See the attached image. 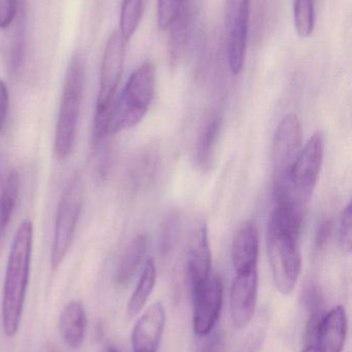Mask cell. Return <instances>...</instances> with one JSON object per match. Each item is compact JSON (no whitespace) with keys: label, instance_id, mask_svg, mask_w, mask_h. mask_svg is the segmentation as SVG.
Returning <instances> with one entry per match:
<instances>
[{"label":"cell","instance_id":"23","mask_svg":"<svg viewBox=\"0 0 352 352\" xmlns=\"http://www.w3.org/2000/svg\"><path fill=\"white\" fill-rule=\"evenodd\" d=\"M293 23L302 38L309 37L315 26V0H295Z\"/></svg>","mask_w":352,"mask_h":352},{"label":"cell","instance_id":"31","mask_svg":"<svg viewBox=\"0 0 352 352\" xmlns=\"http://www.w3.org/2000/svg\"><path fill=\"white\" fill-rule=\"evenodd\" d=\"M10 105V96H8V87L3 80H0V131L6 124Z\"/></svg>","mask_w":352,"mask_h":352},{"label":"cell","instance_id":"16","mask_svg":"<svg viewBox=\"0 0 352 352\" xmlns=\"http://www.w3.org/2000/svg\"><path fill=\"white\" fill-rule=\"evenodd\" d=\"M87 316L84 305L79 300L68 302L59 318V331L62 340L70 349H78L85 340Z\"/></svg>","mask_w":352,"mask_h":352},{"label":"cell","instance_id":"22","mask_svg":"<svg viewBox=\"0 0 352 352\" xmlns=\"http://www.w3.org/2000/svg\"><path fill=\"white\" fill-rule=\"evenodd\" d=\"M145 10V0H123L120 14V31L130 41L140 26Z\"/></svg>","mask_w":352,"mask_h":352},{"label":"cell","instance_id":"30","mask_svg":"<svg viewBox=\"0 0 352 352\" xmlns=\"http://www.w3.org/2000/svg\"><path fill=\"white\" fill-rule=\"evenodd\" d=\"M265 331L264 329L258 328L251 331L248 335L246 340L244 341L242 346L238 352H260L262 343H264Z\"/></svg>","mask_w":352,"mask_h":352},{"label":"cell","instance_id":"7","mask_svg":"<svg viewBox=\"0 0 352 352\" xmlns=\"http://www.w3.org/2000/svg\"><path fill=\"white\" fill-rule=\"evenodd\" d=\"M83 203L84 182L80 173H76L70 178L58 204L51 250V266L53 270L59 268L72 245Z\"/></svg>","mask_w":352,"mask_h":352},{"label":"cell","instance_id":"26","mask_svg":"<svg viewBox=\"0 0 352 352\" xmlns=\"http://www.w3.org/2000/svg\"><path fill=\"white\" fill-rule=\"evenodd\" d=\"M180 233V217L177 212L173 211L167 215V219L161 228V250L163 254L172 252L174 246L177 243Z\"/></svg>","mask_w":352,"mask_h":352},{"label":"cell","instance_id":"25","mask_svg":"<svg viewBox=\"0 0 352 352\" xmlns=\"http://www.w3.org/2000/svg\"><path fill=\"white\" fill-rule=\"evenodd\" d=\"M185 4L186 0H157V25L159 29H169Z\"/></svg>","mask_w":352,"mask_h":352},{"label":"cell","instance_id":"9","mask_svg":"<svg viewBox=\"0 0 352 352\" xmlns=\"http://www.w3.org/2000/svg\"><path fill=\"white\" fill-rule=\"evenodd\" d=\"M250 1L227 0L225 3V35H227V61L233 74L243 70L249 31Z\"/></svg>","mask_w":352,"mask_h":352},{"label":"cell","instance_id":"4","mask_svg":"<svg viewBox=\"0 0 352 352\" xmlns=\"http://www.w3.org/2000/svg\"><path fill=\"white\" fill-rule=\"evenodd\" d=\"M126 39L119 31L112 33L107 39L101 60L99 96L93 123V142L101 144L110 135L112 109L116 100V92L121 80L125 62Z\"/></svg>","mask_w":352,"mask_h":352},{"label":"cell","instance_id":"29","mask_svg":"<svg viewBox=\"0 0 352 352\" xmlns=\"http://www.w3.org/2000/svg\"><path fill=\"white\" fill-rule=\"evenodd\" d=\"M18 0H0V29L8 28L17 16Z\"/></svg>","mask_w":352,"mask_h":352},{"label":"cell","instance_id":"27","mask_svg":"<svg viewBox=\"0 0 352 352\" xmlns=\"http://www.w3.org/2000/svg\"><path fill=\"white\" fill-rule=\"evenodd\" d=\"M339 242L343 250L351 252L352 243V206L351 202L346 205L341 213L338 229Z\"/></svg>","mask_w":352,"mask_h":352},{"label":"cell","instance_id":"14","mask_svg":"<svg viewBox=\"0 0 352 352\" xmlns=\"http://www.w3.org/2000/svg\"><path fill=\"white\" fill-rule=\"evenodd\" d=\"M349 332V318L343 306H337L322 316L316 333L320 352H342Z\"/></svg>","mask_w":352,"mask_h":352},{"label":"cell","instance_id":"33","mask_svg":"<svg viewBox=\"0 0 352 352\" xmlns=\"http://www.w3.org/2000/svg\"><path fill=\"white\" fill-rule=\"evenodd\" d=\"M302 352H320L318 351V347L314 345H306L305 349Z\"/></svg>","mask_w":352,"mask_h":352},{"label":"cell","instance_id":"32","mask_svg":"<svg viewBox=\"0 0 352 352\" xmlns=\"http://www.w3.org/2000/svg\"><path fill=\"white\" fill-rule=\"evenodd\" d=\"M331 236H332V223L330 221H322L316 232L315 243L318 250L328 244Z\"/></svg>","mask_w":352,"mask_h":352},{"label":"cell","instance_id":"5","mask_svg":"<svg viewBox=\"0 0 352 352\" xmlns=\"http://www.w3.org/2000/svg\"><path fill=\"white\" fill-rule=\"evenodd\" d=\"M155 94V67L143 64L128 78L112 109L109 133L115 134L138 125L150 109Z\"/></svg>","mask_w":352,"mask_h":352},{"label":"cell","instance_id":"24","mask_svg":"<svg viewBox=\"0 0 352 352\" xmlns=\"http://www.w3.org/2000/svg\"><path fill=\"white\" fill-rule=\"evenodd\" d=\"M24 22L23 14L17 23L16 30L10 43V53H8V70L10 74H17L22 69L24 64Z\"/></svg>","mask_w":352,"mask_h":352},{"label":"cell","instance_id":"1","mask_svg":"<svg viewBox=\"0 0 352 352\" xmlns=\"http://www.w3.org/2000/svg\"><path fill=\"white\" fill-rule=\"evenodd\" d=\"M304 207L291 202L277 203L267 229V250L275 287L291 295L302 270L300 236Z\"/></svg>","mask_w":352,"mask_h":352},{"label":"cell","instance_id":"8","mask_svg":"<svg viewBox=\"0 0 352 352\" xmlns=\"http://www.w3.org/2000/svg\"><path fill=\"white\" fill-rule=\"evenodd\" d=\"M303 131L299 118L295 113L285 116L273 140L272 171L274 195L283 192L289 186V175L302 150Z\"/></svg>","mask_w":352,"mask_h":352},{"label":"cell","instance_id":"11","mask_svg":"<svg viewBox=\"0 0 352 352\" xmlns=\"http://www.w3.org/2000/svg\"><path fill=\"white\" fill-rule=\"evenodd\" d=\"M258 273L256 270L236 274L229 296L231 322L238 330L251 324L258 306Z\"/></svg>","mask_w":352,"mask_h":352},{"label":"cell","instance_id":"17","mask_svg":"<svg viewBox=\"0 0 352 352\" xmlns=\"http://www.w3.org/2000/svg\"><path fill=\"white\" fill-rule=\"evenodd\" d=\"M147 250V238L138 235L124 250L116 268L114 280L118 287H126L132 283L142 264Z\"/></svg>","mask_w":352,"mask_h":352},{"label":"cell","instance_id":"28","mask_svg":"<svg viewBox=\"0 0 352 352\" xmlns=\"http://www.w3.org/2000/svg\"><path fill=\"white\" fill-rule=\"evenodd\" d=\"M205 338L200 352H227V340L221 331L213 330Z\"/></svg>","mask_w":352,"mask_h":352},{"label":"cell","instance_id":"12","mask_svg":"<svg viewBox=\"0 0 352 352\" xmlns=\"http://www.w3.org/2000/svg\"><path fill=\"white\" fill-rule=\"evenodd\" d=\"M167 322L161 302L152 304L136 320L132 333V352H158Z\"/></svg>","mask_w":352,"mask_h":352},{"label":"cell","instance_id":"35","mask_svg":"<svg viewBox=\"0 0 352 352\" xmlns=\"http://www.w3.org/2000/svg\"><path fill=\"white\" fill-rule=\"evenodd\" d=\"M105 352H120L118 351V349H116L115 346H110L107 347V349H105Z\"/></svg>","mask_w":352,"mask_h":352},{"label":"cell","instance_id":"21","mask_svg":"<svg viewBox=\"0 0 352 352\" xmlns=\"http://www.w3.org/2000/svg\"><path fill=\"white\" fill-rule=\"evenodd\" d=\"M220 129L221 120L217 117L211 119L203 128L196 148V158L202 168H208L211 166Z\"/></svg>","mask_w":352,"mask_h":352},{"label":"cell","instance_id":"10","mask_svg":"<svg viewBox=\"0 0 352 352\" xmlns=\"http://www.w3.org/2000/svg\"><path fill=\"white\" fill-rule=\"evenodd\" d=\"M192 329L198 337H206L218 322L223 305V285L220 278L211 276L206 285L192 295Z\"/></svg>","mask_w":352,"mask_h":352},{"label":"cell","instance_id":"20","mask_svg":"<svg viewBox=\"0 0 352 352\" xmlns=\"http://www.w3.org/2000/svg\"><path fill=\"white\" fill-rule=\"evenodd\" d=\"M158 155L153 148L141 153L132 163L128 175V182L132 190H141L150 184L156 175Z\"/></svg>","mask_w":352,"mask_h":352},{"label":"cell","instance_id":"3","mask_svg":"<svg viewBox=\"0 0 352 352\" xmlns=\"http://www.w3.org/2000/svg\"><path fill=\"white\" fill-rule=\"evenodd\" d=\"M86 78V59L80 52L74 54L68 63L62 90L61 103L55 133V153L58 158L70 156L74 148L80 118Z\"/></svg>","mask_w":352,"mask_h":352},{"label":"cell","instance_id":"18","mask_svg":"<svg viewBox=\"0 0 352 352\" xmlns=\"http://www.w3.org/2000/svg\"><path fill=\"white\" fill-rule=\"evenodd\" d=\"M156 277L157 271L154 261L152 258H148L145 263L138 285L127 303L126 314L130 320L140 316L141 312L144 310L156 285Z\"/></svg>","mask_w":352,"mask_h":352},{"label":"cell","instance_id":"13","mask_svg":"<svg viewBox=\"0 0 352 352\" xmlns=\"http://www.w3.org/2000/svg\"><path fill=\"white\" fill-rule=\"evenodd\" d=\"M212 254L206 223H200L192 232L187 252V273L192 295L200 291L211 277Z\"/></svg>","mask_w":352,"mask_h":352},{"label":"cell","instance_id":"6","mask_svg":"<svg viewBox=\"0 0 352 352\" xmlns=\"http://www.w3.org/2000/svg\"><path fill=\"white\" fill-rule=\"evenodd\" d=\"M324 157V135L318 131L300 152L289 175V186L275 196L276 201L287 199L305 206L315 190Z\"/></svg>","mask_w":352,"mask_h":352},{"label":"cell","instance_id":"15","mask_svg":"<svg viewBox=\"0 0 352 352\" xmlns=\"http://www.w3.org/2000/svg\"><path fill=\"white\" fill-rule=\"evenodd\" d=\"M258 258V231L253 223H244L236 233L231 245V260L236 274L256 270Z\"/></svg>","mask_w":352,"mask_h":352},{"label":"cell","instance_id":"34","mask_svg":"<svg viewBox=\"0 0 352 352\" xmlns=\"http://www.w3.org/2000/svg\"><path fill=\"white\" fill-rule=\"evenodd\" d=\"M41 352H58L56 351L55 347L52 346V345L48 344L45 345V346L41 349Z\"/></svg>","mask_w":352,"mask_h":352},{"label":"cell","instance_id":"19","mask_svg":"<svg viewBox=\"0 0 352 352\" xmlns=\"http://www.w3.org/2000/svg\"><path fill=\"white\" fill-rule=\"evenodd\" d=\"M19 188H20L19 173L16 170H12L4 180L1 192H0V252L3 246L8 225L16 207Z\"/></svg>","mask_w":352,"mask_h":352},{"label":"cell","instance_id":"2","mask_svg":"<svg viewBox=\"0 0 352 352\" xmlns=\"http://www.w3.org/2000/svg\"><path fill=\"white\" fill-rule=\"evenodd\" d=\"M33 245V223L24 219L17 230L10 246L2 294V328L6 337L18 333L24 311L30 274Z\"/></svg>","mask_w":352,"mask_h":352}]
</instances>
